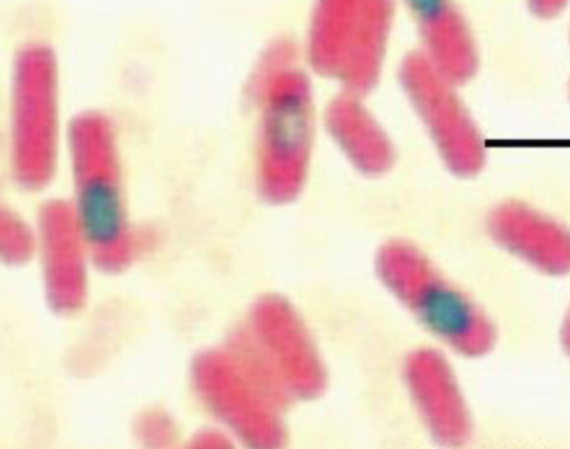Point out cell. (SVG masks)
<instances>
[{
	"label": "cell",
	"mask_w": 570,
	"mask_h": 449,
	"mask_svg": "<svg viewBox=\"0 0 570 449\" xmlns=\"http://www.w3.org/2000/svg\"><path fill=\"white\" fill-rule=\"evenodd\" d=\"M407 371L412 391L432 431L444 442H462L468 432V416L446 363L424 351L412 358Z\"/></svg>",
	"instance_id": "obj_4"
},
{
	"label": "cell",
	"mask_w": 570,
	"mask_h": 449,
	"mask_svg": "<svg viewBox=\"0 0 570 449\" xmlns=\"http://www.w3.org/2000/svg\"><path fill=\"white\" fill-rule=\"evenodd\" d=\"M422 31L426 58L452 83L475 74L476 48L463 16L452 0H406Z\"/></svg>",
	"instance_id": "obj_3"
},
{
	"label": "cell",
	"mask_w": 570,
	"mask_h": 449,
	"mask_svg": "<svg viewBox=\"0 0 570 449\" xmlns=\"http://www.w3.org/2000/svg\"><path fill=\"white\" fill-rule=\"evenodd\" d=\"M566 339H568V347L570 348V318L568 322V329H566Z\"/></svg>",
	"instance_id": "obj_6"
},
{
	"label": "cell",
	"mask_w": 570,
	"mask_h": 449,
	"mask_svg": "<svg viewBox=\"0 0 570 449\" xmlns=\"http://www.w3.org/2000/svg\"><path fill=\"white\" fill-rule=\"evenodd\" d=\"M379 267L392 291L449 346L466 355H483L492 346L487 318L414 249L387 246Z\"/></svg>",
	"instance_id": "obj_1"
},
{
	"label": "cell",
	"mask_w": 570,
	"mask_h": 449,
	"mask_svg": "<svg viewBox=\"0 0 570 449\" xmlns=\"http://www.w3.org/2000/svg\"><path fill=\"white\" fill-rule=\"evenodd\" d=\"M400 77L449 166L463 176L479 171L484 161L483 146L455 96L454 83L420 52L404 60Z\"/></svg>",
	"instance_id": "obj_2"
},
{
	"label": "cell",
	"mask_w": 570,
	"mask_h": 449,
	"mask_svg": "<svg viewBox=\"0 0 570 449\" xmlns=\"http://www.w3.org/2000/svg\"><path fill=\"white\" fill-rule=\"evenodd\" d=\"M493 235L513 252L548 270L570 269V235L531 210L509 206L492 218Z\"/></svg>",
	"instance_id": "obj_5"
}]
</instances>
